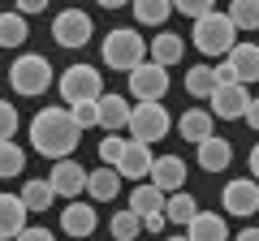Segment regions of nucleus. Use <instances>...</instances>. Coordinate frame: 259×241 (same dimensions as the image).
<instances>
[{
  "instance_id": "f257e3e1",
  "label": "nucleus",
  "mask_w": 259,
  "mask_h": 241,
  "mask_svg": "<svg viewBox=\"0 0 259 241\" xmlns=\"http://www.w3.org/2000/svg\"><path fill=\"white\" fill-rule=\"evenodd\" d=\"M82 142V130H78V120L69 116V108H39L35 120H30V147L39 155L56 159H69Z\"/></svg>"
},
{
  "instance_id": "f03ea898",
  "label": "nucleus",
  "mask_w": 259,
  "mask_h": 241,
  "mask_svg": "<svg viewBox=\"0 0 259 241\" xmlns=\"http://www.w3.org/2000/svg\"><path fill=\"white\" fill-rule=\"evenodd\" d=\"M147 47H151V39H143L134 26H117V30H108L104 35V65L108 69H121V74H130V69H139L143 61H147Z\"/></svg>"
},
{
  "instance_id": "7ed1b4c3",
  "label": "nucleus",
  "mask_w": 259,
  "mask_h": 241,
  "mask_svg": "<svg viewBox=\"0 0 259 241\" xmlns=\"http://www.w3.org/2000/svg\"><path fill=\"white\" fill-rule=\"evenodd\" d=\"M190 43L199 47L203 56H229L233 43H238V26L229 22V13H203V18L194 22L190 30Z\"/></svg>"
},
{
  "instance_id": "20e7f679",
  "label": "nucleus",
  "mask_w": 259,
  "mask_h": 241,
  "mask_svg": "<svg viewBox=\"0 0 259 241\" xmlns=\"http://www.w3.org/2000/svg\"><path fill=\"white\" fill-rule=\"evenodd\" d=\"M9 86L22 95V99H35L52 86V65H48L44 52H22L9 65Z\"/></svg>"
},
{
  "instance_id": "39448f33",
  "label": "nucleus",
  "mask_w": 259,
  "mask_h": 241,
  "mask_svg": "<svg viewBox=\"0 0 259 241\" xmlns=\"http://www.w3.org/2000/svg\"><path fill=\"white\" fill-rule=\"evenodd\" d=\"M56 91H61L65 108H74V103H95L104 95V74L95 65H69L61 78H56Z\"/></svg>"
},
{
  "instance_id": "423d86ee",
  "label": "nucleus",
  "mask_w": 259,
  "mask_h": 241,
  "mask_svg": "<svg viewBox=\"0 0 259 241\" xmlns=\"http://www.w3.org/2000/svg\"><path fill=\"white\" fill-rule=\"evenodd\" d=\"M164 203H168V194L160 186H151V181H139V186L130 190V211L143 220V228H147V232H160L168 224Z\"/></svg>"
},
{
  "instance_id": "0eeeda50",
  "label": "nucleus",
  "mask_w": 259,
  "mask_h": 241,
  "mask_svg": "<svg viewBox=\"0 0 259 241\" xmlns=\"http://www.w3.org/2000/svg\"><path fill=\"white\" fill-rule=\"evenodd\" d=\"M173 130V116H168L164 103H134V112H130V138L134 142H160L164 134Z\"/></svg>"
},
{
  "instance_id": "6e6552de",
  "label": "nucleus",
  "mask_w": 259,
  "mask_h": 241,
  "mask_svg": "<svg viewBox=\"0 0 259 241\" xmlns=\"http://www.w3.org/2000/svg\"><path fill=\"white\" fill-rule=\"evenodd\" d=\"M130 95L139 103H164V95H168V69L164 65H156V61H143L139 69H130Z\"/></svg>"
},
{
  "instance_id": "1a4fd4ad",
  "label": "nucleus",
  "mask_w": 259,
  "mask_h": 241,
  "mask_svg": "<svg viewBox=\"0 0 259 241\" xmlns=\"http://www.w3.org/2000/svg\"><path fill=\"white\" fill-rule=\"evenodd\" d=\"M91 35H95V22H91V13H82V9H61L52 18V39L61 47H87Z\"/></svg>"
},
{
  "instance_id": "9d476101",
  "label": "nucleus",
  "mask_w": 259,
  "mask_h": 241,
  "mask_svg": "<svg viewBox=\"0 0 259 241\" xmlns=\"http://www.w3.org/2000/svg\"><path fill=\"white\" fill-rule=\"evenodd\" d=\"M221 207H225V215H238V220L259 215V181L255 176H233L221 190Z\"/></svg>"
},
{
  "instance_id": "9b49d317",
  "label": "nucleus",
  "mask_w": 259,
  "mask_h": 241,
  "mask_svg": "<svg viewBox=\"0 0 259 241\" xmlns=\"http://www.w3.org/2000/svg\"><path fill=\"white\" fill-rule=\"evenodd\" d=\"M87 176H91V172H87V168L78 164L74 155H69V159H56V164H52L48 181H52L56 198H65V203H74V198H78V194L87 190Z\"/></svg>"
},
{
  "instance_id": "f8f14e48",
  "label": "nucleus",
  "mask_w": 259,
  "mask_h": 241,
  "mask_svg": "<svg viewBox=\"0 0 259 241\" xmlns=\"http://www.w3.org/2000/svg\"><path fill=\"white\" fill-rule=\"evenodd\" d=\"M246 108H250V95H246V86H242V82H221L212 91V116L242 120V116H246Z\"/></svg>"
},
{
  "instance_id": "ddd939ff",
  "label": "nucleus",
  "mask_w": 259,
  "mask_h": 241,
  "mask_svg": "<svg viewBox=\"0 0 259 241\" xmlns=\"http://www.w3.org/2000/svg\"><path fill=\"white\" fill-rule=\"evenodd\" d=\"M151 186H160L164 194H177V190H186V159L182 155H156V164H151Z\"/></svg>"
},
{
  "instance_id": "4468645a",
  "label": "nucleus",
  "mask_w": 259,
  "mask_h": 241,
  "mask_svg": "<svg viewBox=\"0 0 259 241\" xmlns=\"http://www.w3.org/2000/svg\"><path fill=\"white\" fill-rule=\"evenodd\" d=\"M95 224H100V211H95V203H65L61 207V228L69 232V237H91Z\"/></svg>"
},
{
  "instance_id": "2eb2a0df",
  "label": "nucleus",
  "mask_w": 259,
  "mask_h": 241,
  "mask_svg": "<svg viewBox=\"0 0 259 241\" xmlns=\"http://www.w3.org/2000/svg\"><path fill=\"white\" fill-rule=\"evenodd\" d=\"M177 134H182V142H207L216 134V116H212V108H186L182 112V120H177Z\"/></svg>"
},
{
  "instance_id": "dca6fc26",
  "label": "nucleus",
  "mask_w": 259,
  "mask_h": 241,
  "mask_svg": "<svg viewBox=\"0 0 259 241\" xmlns=\"http://www.w3.org/2000/svg\"><path fill=\"white\" fill-rule=\"evenodd\" d=\"M151 164H156L151 147L130 138L125 151H121V159H117V172H121V176H134V181H147V176H151Z\"/></svg>"
},
{
  "instance_id": "f3484780",
  "label": "nucleus",
  "mask_w": 259,
  "mask_h": 241,
  "mask_svg": "<svg viewBox=\"0 0 259 241\" xmlns=\"http://www.w3.org/2000/svg\"><path fill=\"white\" fill-rule=\"evenodd\" d=\"M225 65L233 69V82H259V43H233V52L225 56Z\"/></svg>"
},
{
  "instance_id": "a211bd4d",
  "label": "nucleus",
  "mask_w": 259,
  "mask_h": 241,
  "mask_svg": "<svg viewBox=\"0 0 259 241\" xmlns=\"http://www.w3.org/2000/svg\"><path fill=\"white\" fill-rule=\"evenodd\" d=\"M30 224V211L22 203V194H0V241H13Z\"/></svg>"
},
{
  "instance_id": "6ab92c4d",
  "label": "nucleus",
  "mask_w": 259,
  "mask_h": 241,
  "mask_svg": "<svg viewBox=\"0 0 259 241\" xmlns=\"http://www.w3.org/2000/svg\"><path fill=\"white\" fill-rule=\"evenodd\" d=\"M130 112H134V108H130V99H125V95H117V91H104L100 95V130L104 134H117V130H130Z\"/></svg>"
},
{
  "instance_id": "aec40b11",
  "label": "nucleus",
  "mask_w": 259,
  "mask_h": 241,
  "mask_svg": "<svg viewBox=\"0 0 259 241\" xmlns=\"http://www.w3.org/2000/svg\"><path fill=\"white\" fill-rule=\"evenodd\" d=\"M199 168L203 172H225V168L233 164V147H229V138H221V134H212L207 142H199Z\"/></svg>"
},
{
  "instance_id": "412c9836",
  "label": "nucleus",
  "mask_w": 259,
  "mask_h": 241,
  "mask_svg": "<svg viewBox=\"0 0 259 241\" xmlns=\"http://www.w3.org/2000/svg\"><path fill=\"white\" fill-rule=\"evenodd\" d=\"M121 181H125V176H121L117 168L100 164L91 176H87V194H91V203H112V198L121 194Z\"/></svg>"
},
{
  "instance_id": "4be33fe9",
  "label": "nucleus",
  "mask_w": 259,
  "mask_h": 241,
  "mask_svg": "<svg viewBox=\"0 0 259 241\" xmlns=\"http://www.w3.org/2000/svg\"><path fill=\"white\" fill-rule=\"evenodd\" d=\"M186 237L190 241H229V224H225V215H216V211H199L190 224H186Z\"/></svg>"
},
{
  "instance_id": "5701e85b",
  "label": "nucleus",
  "mask_w": 259,
  "mask_h": 241,
  "mask_svg": "<svg viewBox=\"0 0 259 241\" xmlns=\"http://www.w3.org/2000/svg\"><path fill=\"white\" fill-rule=\"evenodd\" d=\"M186 56V39L182 35H173V30H160L156 39H151V47H147V61H156V65H177Z\"/></svg>"
},
{
  "instance_id": "b1692460",
  "label": "nucleus",
  "mask_w": 259,
  "mask_h": 241,
  "mask_svg": "<svg viewBox=\"0 0 259 241\" xmlns=\"http://www.w3.org/2000/svg\"><path fill=\"white\" fill-rule=\"evenodd\" d=\"M22 203H26L30 215H35V211H52V203H56L52 181H48V176H30L26 186H22Z\"/></svg>"
},
{
  "instance_id": "393cba45",
  "label": "nucleus",
  "mask_w": 259,
  "mask_h": 241,
  "mask_svg": "<svg viewBox=\"0 0 259 241\" xmlns=\"http://www.w3.org/2000/svg\"><path fill=\"white\" fill-rule=\"evenodd\" d=\"M216 86H221V78H216L212 65H194V69H186V95H190V99H212Z\"/></svg>"
},
{
  "instance_id": "a878e982",
  "label": "nucleus",
  "mask_w": 259,
  "mask_h": 241,
  "mask_svg": "<svg viewBox=\"0 0 259 241\" xmlns=\"http://www.w3.org/2000/svg\"><path fill=\"white\" fill-rule=\"evenodd\" d=\"M26 35H30V26H26V18H22L18 9L0 13V47H22Z\"/></svg>"
},
{
  "instance_id": "bb28decb",
  "label": "nucleus",
  "mask_w": 259,
  "mask_h": 241,
  "mask_svg": "<svg viewBox=\"0 0 259 241\" xmlns=\"http://www.w3.org/2000/svg\"><path fill=\"white\" fill-rule=\"evenodd\" d=\"M134 22L139 26H164L168 13H173V0H134Z\"/></svg>"
},
{
  "instance_id": "cd10ccee",
  "label": "nucleus",
  "mask_w": 259,
  "mask_h": 241,
  "mask_svg": "<svg viewBox=\"0 0 259 241\" xmlns=\"http://www.w3.org/2000/svg\"><path fill=\"white\" fill-rule=\"evenodd\" d=\"M164 215H168V224L186 228V224H190L194 215H199V203H194V194L177 190V194H168V203H164Z\"/></svg>"
},
{
  "instance_id": "c85d7f7f",
  "label": "nucleus",
  "mask_w": 259,
  "mask_h": 241,
  "mask_svg": "<svg viewBox=\"0 0 259 241\" xmlns=\"http://www.w3.org/2000/svg\"><path fill=\"white\" fill-rule=\"evenodd\" d=\"M139 232H143V220L130 211V207H125V211H117V215H112V224H108V237L112 241H139Z\"/></svg>"
},
{
  "instance_id": "c756f323",
  "label": "nucleus",
  "mask_w": 259,
  "mask_h": 241,
  "mask_svg": "<svg viewBox=\"0 0 259 241\" xmlns=\"http://www.w3.org/2000/svg\"><path fill=\"white\" fill-rule=\"evenodd\" d=\"M229 22L238 30H259V0H233L229 5Z\"/></svg>"
},
{
  "instance_id": "7c9ffc66",
  "label": "nucleus",
  "mask_w": 259,
  "mask_h": 241,
  "mask_svg": "<svg viewBox=\"0 0 259 241\" xmlns=\"http://www.w3.org/2000/svg\"><path fill=\"white\" fill-rule=\"evenodd\" d=\"M26 172V151L18 142H0V176H22Z\"/></svg>"
},
{
  "instance_id": "2f4dec72",
  "label": "nucleus",
  "mask_w": 259,
  "mask_h": 241,
  "mask_svg": "<svg viewBox=\"0 0 259 241\" xmlns=\"http://www.w3.org/2000/svg\"><path fill=\"white\" fill-rule=\"evenodd\" d=\"M125 142L130 138H121V134H104V142H100V159L108 168H117V159H121V151H125Z\"/></svg>"
},
{
  "instance_id": "473e14b6",
  "label": "nucleus",
  "mask_w": 259,
  "mask_h": 241,
  "mask_svg": "<svg viewBox=\"0 0 259 241\" xmlns=\"http://www.w3.org/2000/svg\"><path fill=\"white\" fill-rule=\"evenodd\" d=\"M13 134H18V108L0 99V142H13Z\"/></svg>"
},
{
  "instance_id": "72a5a7b5",
  "label": "nucleus",
  "mask_w": 259,
  "mask_h": 241,
  "mask_svg": "<svg viewBox=\"0 0 259 241\" xmlns=\"http://www.w3.org/2000/svg\"><path fill=\"white\" fill-rule=\"evenodd\" d=\"M69 116L78 120V130H91V125H100V99H95V103H74V108H69Z\"/></svg>"
},
{
  "instance_id": "f704fd0d",
  "label": "nucleus",
  "mask_w": 259,
  "mask_h": 241,
  "mask_svg": "<svg viewBox=\"0 0 259 241\" xmlns=\"http://www.w3.org/2000/svg\"><path fill=\"white\" fill-rule=\"evenodd\" d=\"M173 9L182 13V18H194V22H199L203 13L216 9V0H173Z\"/></svg>"
},
{
  "instance_id": "c9c22d12",
  "label": "nucleus",
  "mask_w": 259,
  "mask_h": 241,
  "mask_svg": "<svg viewBox=\"0 0 259 241\" xmlns=\"http://www.w3.org/2000/svg\"><path fill=\"white\" fill-rule=\"evenodd\" d=\"M13 241H56V232H48L44 224H26V228H22Z\"/></svg>"
},
{
  "instance_id": "e433bc0d",
  "label": "nucleus",
  "mask_w": 259,
  "mask_h": 241,
  "mask_svg": "<svg viewBox=\"0 0 259 241\" xmlns=\"http://www.w3.org/2000/svg\"><path fill=\"white\" fill-rule=\"evenodd\" d=\"M48 5H52V0H18V5H13V9H18L22 18H30V13H44Z\"/></svg>"
},
{
  "instance_id": "4c0bfd02",
  "label": "nucleus",
  "mask_w": 259,
  "mask_h": 241,
  "mask_svg": "<svg viewBox=\"0 0 259 241\" xmlns=\"http://www.w3.org/2000/svg\"><path fill=\"white\" fill-rule=\"evenodd\" d=\"M242 120H246L250 130L259 134V95H255V99H250V108H246V116H242Z\"/></svg>"
},
{
  "instance_id": "58836bf2",
  "label": "nucleus",
  "mask_w": 259,
  "mask_h": 241,
  "mask_svg": "<svg viewBox=\"0 0 259 241\" xmlns=\"http://www.w3.org/2000/svg\"><path fill=\"white\" fill-rule=\"evenodd\" d=\"M250 176H255V181H259V142H255V147H250Z\"/></svg>"
},
{
  "instance_id": "ea45409f",
  "label": "nucleus",
  "mask_w": 259,
  "mask_h": 241,
  "mask_svg": "<svg viewBox=\"0 0 259 241\" xmlns=\"http://www.w3.org/2000/svg\"><path fill=\"white\" fill-rule=\"evenodd\" d=\"M95 5H104V9H125V5H134V0H95Z\"/></svg>"
},
{
  "instance_id": "a19ab883",
  "label": "nucleus",
  "mask_w": 259,
  "mask_h": 241,
  "mask_svg": "<svg viewBox=\"0 0 259 241\" xmlns=\"http://www.w3.org/2000/svg\"><path fill=\"white\" fill-rule=\"evenodd\" d=\"M233 241H259V228H242V232H238Z\"/></svg>"
},
{
  "instance_id": "79ce46f5",
  "label": "nucleus",
  "mask_w": 259,
  "mask_h": 241,
  "mask_svg": "<svg viewBox=\"0 0 259 241\" xmlns=\"http://www.w3.org/2000/svg\"><path fill=\"white\" fill-rule=\"evenodd\" d=\"M164 241H190V237H186V232H177V237H164Z\"/></svg>"
},
{
  "instance_id": "37998d69",
  "label": "nucleus",
  "mask_w": 259,
  "mask_h": 241,
  "mask_svg": "<svg viewBox=\"0 0 259 241\" xmlns=\"http://www.w3.org/2000/svg\"><path fill=\"white\" fill-rule=\"evenodd\" d=\"M108 241H112V237H108Z\"/></svg>"
}]
</instances>
